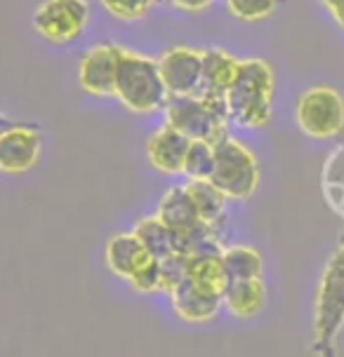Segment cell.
<instances>
[{
	"label": "cell",
	"instance_id": "1",
	"mask_svg": "<svg viewBox=\"0 0 344 357\" xmlns=\"http://www.w3.org/2000/svg\"><path fill=\"white\" fill-rule=\"evenodd\" d=\"M276 75L269 61L250 56L238 61V71L227 92L229 120L245 130H262L273 116Z\"/></svg>",
	"mask_w": 344,
	"mask_h": 357
},
{
	"label": "cell",
	"instance_id": "2",
	"mask_svg": "<svg viewBox=\"0 0 344 357\" xmlns=\"http://www.w3.org/2000/svg\"><path fill=\"white\" fill-rule=\"evenodd\" d=\"M344 327V233L323 268L314 303V336L311 353L337 357V336Z\"/></svg>",
	"mask_w": 344,
	"mask_h": 357
},
{
	"label": "cell",
	"instance_id": "3",
	"mask_svg": "<svg viewBox=\"0 0 344 357\" xmlns=\"http://www.w3.org/2000/svg\"><path fill=\"white\" fill-rule=\"evenodd\" d=\"M113 97H118L120 104L137 116H149V113L161 111L170 94L161 78L158 61L125 50L123 59H120Z\"/></svg>",
	"mask_w": 344,
	"mask_h": 357
},
{
	"label": "cell",
	"instance_id": "4",
	"mask_svg": "<svg viewBox=\"0 0 344 357\" xmlns=\"http://www.w3.org/2000/svg\"><path fill=\"white\" fill-rule=\"evenodd\" d=\"M259 178H262V172H259L257 155L243 142L229 134L215 142V167L210 181L229 200H250L259 188Z\"/></svg>",
	"mask_w": 344,
	"mask_h": 357
},
{
	"label": "cell",
	"instance_id": "5",
	"mask_svg": "<svg viewBox=\"0 0 344 357\" xmlns=\"http://www.w3.org/2000/svg\"><path fill=\"white\" fill-rule=\"evenodd\" d=\"M165 125L175 127L194 142H220L227 137L229 111L224 99H208L201 94H187V97H168L163 106Z\"/></svg>",
	"mask_w": 344,
	"mask_h": 357
},
{
	"label": "cell",
	"instance_id": "6",
	"mask_svg": "<svg viewBox=\"0 0 344 357\" xmlns=\"http://www.w3.org/2000/svg\"><path fill=\"white\" fill-rule=\"evenodd\" d=\"M295 123L309 139H335L344 132V97L330 85H314L299 94Z\"/></svg>",
	"mask_w": 344,
	"mask_h": 357
},
{
	"label": "cell",
	"instance_id": "7",
	"mask_svg": "<svg viewBox=\"0 0 344 357\" xmlns=\"http://www.w3.org/2000/svg\"><path fill=\"white\" fill-rule=\"evenodd\" d=\"M90 12L87 0H43L34 12V29L50 43H71L87 29Z\"/></svg>",
	"mask_w": 344,
	"mask_h": 357
},
{
	"label": "cell",
	"instance_id": "8",
	"mask_svg": "<svg viewBox=\"0 0 344 357\" xmlns=\"http://www.w3.org/2000/svg\"><path fill=\"white\" fill-rule=\"evenodd\" d=\"M125 47L113 43H99L87 50L78 61V85L92 97H113L116 78Z\"/></svg>",
	"mask_w": 344,
	"mask_h": 357
},
{
	"label": "cell",
	"instance_id": "9",
	"mask_svg": "<svg viewBox=\"0 0 344 357\" xmlns=\"http://www.w3.org/2000/svg\"><path fill=\"white\" fill-rule=\"evenodd\" d=\"M158 68L170 97L199 94L203 80V50L175 45L158 56Z\"/></svg>",
	"mask_w": 344,
	"mask_h": 357
},
{
	"label": "cell",
	"instance_id": "10",
	"mask_svg": "<svg viewBox=\"0 0 344 357\" xmlns=\"http://www.w3.org/2000/svg\"><path fill=\"white\" fill-rule=\"evenodd\" d=\"M41 134L29 125H10L0 132V172L27 174L41 160Z\"/></svg>",
	"mask_w": 344,
	"mask_h": 357
},
{
	"label": "cell",
	"instance_id": "11",
	"mask_svg": "<svg viewBox=\"0 0 344 357\" xmlns=\"http://www.w3.org/2000/svg\"><path fill=\"white\" fill-rule=\"evenodd\" d=\"M191 139L187 134L170 125H163L146 139V160L161 174H182L184 172V158H187Z\"/></svg>",
	"mask_w": 344,
	"mask_h": 357
},
{
	"label": "cell",
	"instance_id": "12",
	"mask_svg": "<svg viewBox=\"0 0 344 357\" xmlns=\"http://www.w3.org/2000/svg\"><path fill=\"white\" fill-rule=\"evenodd\" d=\"M168 296L175 315L191 324L210 322L222 308V294H215L189 278L182 284H177Z\"/></svg>",
	"mask_w": 344,
	"mask_h": 357
},
{
	"label": "cell",
	"instance_id": "13",
	"mask_svg": "<svg viewBox=\"0 0 344 357\" xmlns=\"http://www.w3.org/2000/svg\"><path fill=\"white\" fill-rule=\"evenodd\" d=\"M104 259L113 275L123 278L127 282H130L142 268H146L154 261V257H151L149 250L142 245V240L137 238L135 231L111 235L104 247Z\"/></svg>",
	"mask_w": 344,
	"mask_h": 357
},
{
	"label": "cell",
	"instance_id": "14",
	"mask_svg": "<svg viewBox=\"0 0 344 357\" xmlns=\"http://www.w3.org/2000/svg\"><path fill=\"white\" fill-rule=\"evenodd\" d=\"M238 61L234 54H229L222 47L203 50V80L199 94L208 99H224L231 87V82L238 71Z\"/></svg>",
	"mask_w": 344,
	"mask_h": 357
},
{
	"label": "cell",
	"instance_id": "15",
	"mask_svg": "<svg viewBox=\"0 0 344 357\" xmlns=\"http://www.w3.org/2000/svg\"><path fill=\"white\" fill-rule=\"evenodd\" d=\"M264 301H266V287L262 282V278L229 280L224 294H222V305L234 317H241V320L257 315L264 308Z\"/></svg>",
	"mask_w": 344,
	"mask_h": 357
},
{
	"label": "cell",
	"instance_id": "16",
	"mask_svg": "<svg viewBox=\"0 0 344 357\" xmlns=\"http://www.w3.org/2000/svg\"><path fill=\"white\" fill-rule=\"evenodd\" d=\"M156 216L170 231H187V228L201 223L199 209H196L194 200H191L187 183H180V186H172L165 190L161 202H158Z\"/></svg>",
	"mask_w": 344,
	"mask_h": 357
},
{
	"label": "cell",
	"instance_id": "17",
	"mask_svg": "<svg viewBox=\"0 0 344 357\" xmlns=\"http://www.w3.org/2000/svg\"><path fill=\"white\" fill-rule=\"evenodd\" d=\"M187 271H189V280H194L196 284L206 287V289L215 291V294H224L229 275H227L222 252H206V254L187 257Z\"/></svg>",
	"mask_w": 344,
	"mask_h": 357
},
{
	"label": "cell",
	"instance_id": "18",
	"mask_svg": "<svg viewBox=\"0 0 344 357\" xmlns=\"http://www.w3.org/2000/svg\"><path fill=\"white\" fill-rule=\"evenodd\" d=\"M187 190H189L191 200H194L196 209H199L201 221L222 226L224 214H227V200H229V197L222 193V190L215 186L210 178H189Z\"/></svg>",
	"mask_w": 344,
	"mask_h": 357
},
{
	"label": "cell",
	"instance_id": "19",
	"mask_svg": "<svg viewBox=\"0 0 344 357\" xmlns=\"http://www.w3.org/2000/svg\"><path fill=\"white\" fill-rule=\"evenodd\" d=\"M132 231H135V235L142 240V245L154 259H165L170 254H175V233L156 214L139 219Z\"/></svg>",
	"mask_w": 344,
	"mask_h": 357
},
{
	"label": "cell",
	"instance_id": "20",
	"mask_svg": "<svg viewBox=\"0 0 344 357\" xmlns=\"http://www.w3.org/2000/svg\"><path fill=\"white\" fill-rule=\"evenodd\" d=\"M222 259H224V268L229 280H250V278H262L264 261L250 245H231L222 250Z\"/></svg>",
	"mask_w": 344,
	"mask_h": 357
},
{
	"label": "cell",
	"instance_id": "21",
	"mask_svg": "<svg viewBox=\"0 0 344 357\" xmlns=\"http://www.w3.org/2000/svg\"><path fill=\"white\" fill-rule=\"evenodd\" d=\"M215 167V144L194 139L189 144L187 158H184V172L187 178H210Z\"/></svg>",
	"mask_w": 344,
	"mask_h": 357
},
{
	"label": "cell",
	"instance_id": "22",
	"mask_svg": "<svg viewBox=\"0 0 344 357\" xmlns=\"http://www.w3.org/2000/svg\"><path fill=\"white\" fill-rule=\"evenodd\" d=\"M229 15L241 19V22H262L276 12L278 0H224Z\"/></svg>",
	"mask_w": 344,
	"mask_h": 357
},
{
	"label": "cell",
	"instance_id": "23",
	"mask_svg": "<svg viewBox=\"0 0 344 357\" xmlns=\"http://www.w3.org/2000/svg\"><path fill=\"white\" fill-rule=\"evenodd\" d=\"M158 271H161V291L170 294L177 284H182L189 278L187 257L182 254H170L165 259H158Z\"/></svg>",
	"mask_w": 344,
	"mask_h": 357
},
{
	"label": "cell",
	"instance_id": "24",
	"mask_svg": "<svg viewBox=\"0 0 344 357\" xmlns=\"http://www.w3.org/2000/svg\"><path fill=\"white\" fill-rule=\"evenodd\" d=\"M99 3L111 17L120 19V22L144 19L149 15V10L154 8V0H99Z\"/></svg>",
	"mask_w": 344,
	"mask_h": 357
},
{
	"label": "cell",
	"instance_id": "25",
	"mask_svg": "<svg viewBox=\"0 0 344 357\" xmlns=\"http://www.w3.org/2000/svg\"><path fill=\"white\" fill-rule=\"evenodd\" d=\"M130 284L142 294H158L161 291V271H158V259L151 261L149 266L142 268L135 278L130 280Z\"/></svg>",
	"mask_w": 344,
	"mask_h": 357
},
{
	"label": "cell",
	"instance_id": "26",
	"mask_svg": "<svg viewBox=\"0 0 344 357\" xmlns=\"http://www.w3.org/2000/svg\"><path fill=\"white\" fill-rule=\"evenodd\" d=\"M165 3L172 5V8L180 10V12H191V15H196V12H206L215 0H165Z\"/></svg>",
	"mask_w": 344,
	"mask_h": 357
},
{
	"label": "cell",
	"instance_id": "27",
	"mask_svg": "<svg viewBox=\"0 0 344 357\" xmlns=\"http://www.w3.org/2000/svg\"><path fill=\"white\" fill-rule=\"evenodd\" d=\"M318 3L330 12V17L335 19V24L344 31V0H318Z\"/></svg>",
	"mask_w": 344,
	"mask_h": 357
},
{
	"label": "cell",
	"instance_id": "28",
	"mask_svg": "<svg viewBox=\"0 0 344 357\" xmlns=\"http://www.w3.org/2000/svg\"><path fill=\"white\" fill-rule=\"evenodd\" d=\"M10 125H15V123H12V120H10L8 116H5V113H0V132L8 130Z\"/></svg>",
	"mask_w": 344,
	"mask_h": 357
}]
</instances>
